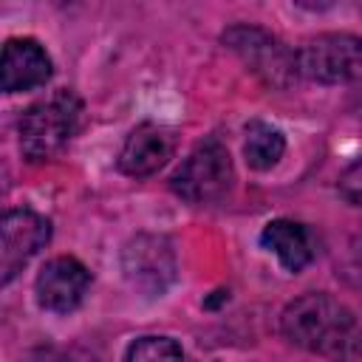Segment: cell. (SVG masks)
<instances>
[{
  "mask_svg": "<svg viewBox=\"0 0 362 362\" xmlns=\"http://www.w3.org/2000/svg\"><path fill=\"white\" fill-rule=\"evenodd\" d=\"M260 243H263V249H269L280 260V266L286 272H294V274L303 272L317 257L314 238H311L308 226L300 221H291V218L269 221L260 232Z\"/></svg>",
  "mask_w": 362,
  "mask_h": 362,
  "instance_id": "obj_11",
  "label": "cell"
},
{
  "mask_svg": "<svg viewBox=\"0 0 362 362\" xmlns=\"http://www.w3.org/2000/svg\"><path fill=\"white\" fill-rule=\"evenodd\" d=\"M124 362H189L173 337H139L127 345Z\"/></svg>",
  "mask_w": 362,
  "mask_h": 362,
  "instance_id": "obj_13",
  "label": "cell"
},
{
  "mask_svg": "<svg viewBox=\"0 0 362 362\" xmlns=\"http://www.w3.org/2000/svg\"><path fill=\"white\" fill-rule=\"evenodd\" d=\"M122 272L136 291L147 297H161L173 286L178 272L173 243L164 235H147V232L130 238L122 249Z\"/></svg>",
  "mask_w": 362,
  "mask_h": 362,
  "instance_id": "obj_6",
  "label": "cell"
},
{
  "mask_svg": "<svg viewBox=\"0 0 362 362\" xmlns=\"http://www.w3.org/2000/svg\"><path fill=\"white\" fill-rule=\"evenodd\" d=\"M221 42L240 57V62L266 85L272 88H288L297 74V51H291L283 40H277L272 31L249 23L229 25L221 34Z\"/></svg>",
  "mask_w": 362,
  "mask_h": 362,
  "instance_id": "obj_3",
  "label": "cell"
},
{
  "mask_svg": "<svg viewBox=\"0 0 362 362\" xmlns=\"http://www.w3.org/2000/svg\"><path fill=\"white\" fill-rule=\"evenodd\" d=\"M51 57L31 37H11L0 57V85L6 93H23L45 85L51 79Z\"/></svg>",
  "mask_w": 362,
  "mask_h": 362,
  "instance_id": "obj_9",
  "label": "cell"
},
{
  "mask_svg": "<svg viewBox=\"0 0 362 362\" xmlns=\"http://www.w3.org/2000/svg\"><path fill=\"white\" fill-rule=\"evenodd\" d=\"M51 240V221L34 209H8L0 223V280L8 286Z\"/></svg>",
  "mask_w": 362,
  "mask_h": 362,
  "instance_id": "obj_7",
  "label": "cell"
},
{
  "mask_svg": "<svg viewBox=\"0 0 362 362\" xmlns=\"http://www.w3.org/2000/svg\"><path fill=\"white\" fill-rule=\"evenodd\" d=\"M235 181L232 158L223 141L206 139L181 161L170 178V189L187 204H215L221 201Z\"/></svg>",
  "mask_w": 362,
  "mask_h": 362,
  "instance_id": "obj_4",
  "label": "cell"
},
{
  "mask_svg": "<svg viewBox=\"0 0 362 362\" xmlns=\"http://www.w3.org/2000/svg\"><path fill=\"white\" fill-rule=\"evenodd\" d=\"M175 153V136L153 122H144L133 127L119 150V170L130 178H147L156 175Z\"/></svg>",
  "mask_w": 362,
  "mask_h": 362,
  "instance_id": "obj_10",
  "label": "cell"
},
{
  "mask_svg": "<svg viewBox=\"0 0 362 362\" xmlns=\"http://www.w3.org/2000/svg\"><path fill=\"white\" fill-rule=\"evenodd\" d=\"M354 107H356V110L362 113V88H359V90L354 93Z\"/></svg>",
  "mask_w": 362,
  "mask_h": 362,
  "instance_id": "obj_15",
  "label": "cell"
},
{
  "mask_svg": "<svg viewBox=\"0 0 362 362\" xmlns=\"http://www.w3.org/2000/svg\"><path fill=\"white\" fill-rule=\"evenodd\" d=\"M286 153V136L266 124V122H249L246 124V141H243V158L252 170L266 173L280 164Z\"/></svg>",
  "mask_w": 362,
  "mask_h": 362,
  "instance_id": "obj_12",
  "label": "cell"
},
{
  "mask_svg": "<svg viewBox=\"0 0 362 362\" xmlns=\"http://www.w3.org/2000/svg\"><path fill=\"white\" fill-rule=\"evenodd\" d=\"M297 74L320 85H339L362 74L359 34H320L297 48Z\"/></svg>",
  "mask_w": 362,
  "mask_h": 362,
  "instance_id": "obj_5",
  "label": "cell"
},
{
  "mask_svg": "<svg viewBox=\"0 0 362 362\" xmlns=\"http://www.w3.org/2000/svg\"><path fill=\"white\" fill-rule=\"evenodd\" d=\"M88 288H90L88 266L76 257H68V255L51 257L34 280V294H37L40 308L54 311V314L76 311L82 305Z\"/></svg>",
  "mask_w": 362,
  "mask_h": 362,
  "instance_id": "obj_8",
  "label": "cell"
},
{
  "mask_svg": "<svg viewBox=\"0 0 362 362\" xmlns=\"http://www.w3.org/2000/svg\"><path fill=\"white\" fill-rule=\"evenodd\" d=\"M79 122H82V99L68 88L54 90L48 99L31 105L20 116L17 130H20L23 156L34 164L57 158L76 136Z\"/></svg>",
  "mask_w": 362,
  "mask_h": 362,
  "instance_id": "obj_2",
  "label": "cell"
},
{
  "mask_svg": "<svg viewBox=\"0 0 362 362\" xmlns=\"http://www.w3.org/2000/svg\"><path fill=\"white\" fill-rule=\"evenodd\" d=\"M339 195H342L348 204H354V206L362 209V158L354 161V164L339 175Z\"/></svg>",
  "mask_w": 362,
  "mask_h": 362,
  "instance_id": "obj_14",
  "label": "cell"
},
{
  "mask_svg": "<svg viewBox=\"0 0 362 362\" xmlns=\"http://www.w3.org/2000/svg\"><path fill=\"white\" fill-rule=\"evenodd\" d=\"M280 331L308 354L331 362H362L359 317L325 291H308L291 300L280 314Z\"/></svg>",
  "mask_w": 362,
  "mask_h": 362,
  "instance_id": "obj_1",
  "label": "cell"
}]
</instances>
